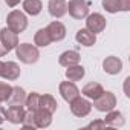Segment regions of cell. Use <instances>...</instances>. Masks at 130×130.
<instances>
[{"label":"cell","instance_id":"obj_15","mask_svg":"<svg viewBox=\"0 0 130 130\" xmlns=\"http://www.w3.org/2000/svg\"><path fill=\"white\" fill-rule=\"evenodd\" d=\"M75 40H77L80 44L89 47V46H93V44L96 43V34L90 32L87 28H83V29H78V31H77Z\"/></svg>","mask_w":130,"mask_h":130},{"label":"cell","instance_id":"obj_29","mask_svg":"<svg viewBox=\"0 0 130 130\" xmlns=\"http://www.w3.org/2000/svg\"><path fill=\"white\" fill-rule=\"evenodd\" d=\"M5 3H6L9 8H14V6H17V5L20 3V0H5Z\"/></svg>","mask_w":130,"mask_h":130},{"label":"cell","instance_id":"obj_12","mask_svg":"<svg viewBox=\"0 0 130 130\" xmlns=\"http://www.w3.org/2000/svg\"><path fill=\"white\" fill-rule=\"evenodd\" d=\"M25 107L19 106V104H12L11 107H8V110H5V116L9 122L12 124H22L23 116H25Z\"/></svg>","mask_w":130,"mask_h":130},{"label":"cell","instance_id":"obj_9","mask_svg":"<svg viewBox=\"0 0 130 130\" xmlns=\"http://www.w3.org/2000/svg\"><path fill=\"white\" fill-rule=\"evenodd\" d=\"M60 93H61L63 100L66 103H71L72 100L80 96V90H78V87L75 86L74 81H63V83H60Z\"/></svg>","mask_w":130,"mask_h":130},{"label":"cell","instance_id":"obj_27","mask_svg":"<svg viewBox=\"0 0 130 130\" xmlns=\"http://www.w3.org/2000/svg\"><path fill=\"white\" fill-rule=\"evenodd\" d=\"M22 125L26 127V128H35V121H34V112L32 110H26L25 112Z\"/></svg>","mask_w":130,"mask_h":130},{"label":"cell","instance_id":"obj_10","mask_svg":"<svg viewBox=\"0 0 130 130\" xmlns=\"http://www.w3.org/2000/svg\"><path fill=\"white\" fill-rule=\"evenodd\" d=\"M103 71L109 75H118L122 71V61L118 57L110 55V57L104 58V61H103Z\"/></svg>","mask_w":130,"mask_h":130},{"label":"cell","instance_id":"obj_6","mask_svg":"<svg viewBox=\"0 0 130 130\" xmlns=\"http://www.w3.org/2000/svg\"><path fill=\"white\" fill-rule=\"evenodd\" d=\"M106 25H107V22H106L104 15H101L100 12L87 14V17H86V28L93 34L103 32L106 29Z\"/></svg>","mask_w":130,"mask_h":130},{"label":"cell","instance_id":"obj_24","mask_svg":"<svg viewBox=\"0 0 130 130\" xmlns=\"http://www.w3.org/2000/svg\"><path fill=\"white\" fill-rule=\"evenodd\" d=\"M25 100H26V92L25 89H22L20 86H15L12 87V93H11V104H19V106H23L25 104Z\"/></svg>","mask_w":130,"mask_h":130},{"label":"cell","instance_id":"obj_20","mask_svg":"<svg viewBox=\"0 0 130 130\" xmlns=\"http://www.w3.org/2000/svg\"><path fill=\"white\" fill-rule=\"evenodd\" d=\"M34 43H35V46H38V47H46V46H49V44L52 43V38H51V35H49V32H47L46 28H41V29H38V31L35 32V35H34Z\"/></svg>","mask_w":130,"mask_h":130},{"label":"cell","instance_id":"obj_14","mask_svg":"<svg viewBox=\"0 0 130 130\" xmlns=\"http://www.w3.org/2000/svg\"><path fill=\"white\" fill-rule=\"evenodd\" d=\"M47 11L54 19H61L68 12V3L64 0H49Z\"/></svg>","mask_w":130,"mask_h":130},{"label":"cell","instance_id":"obj_23","mask_svg":"<svg viewBox=\"0 0 130 130\" xmlns=\"http://www.w3.org/2000/svg\"><path fill=\"white\" fill-rule=\"evenodd\" d=\"M57 107H58V103L52 95H40V107L38 109H44L49 113H54L57 110Z\"/></svg>","mask_w":130,"mask_h":130},{"label":"cell","instance_id":"obj_11","mask_svg":"<svg viewBox=\"0 0 130 130\" xmlns=\"http://www.w3.org/2000/svg\"><path fill=\"white\" fill-rule=\"evenodd\" d=\"M0 77L8 80V81H14L20 77V66L14 61H6L3 63L2 72H0Z\"/></svg>","mask_w":130,"mask_h":130},{"label":"cell","instance_id":"obj_25","mask_svg":"<svg viewBox=\"0 0 130 130\" xmlns=\"http://www.w3.org/2000/svg\"><path fill=\"white\" fill-rule=\"evenodd\" d=\"M25 106L28 107V110H32V112H35V110L40 107V93H37V92H32V93L26 95Z\"/></svg>","mask_w":130,"mask_h":130},{"label":"cell","instance_id":"obj_5","mask_svg":"<svg viewBox=\"0 0 130 130\" xmlns=\"http://www.w3.org/2000/svg\"><path fill=\"white\" fill-rule=\"evenodd\" d=\"M68 11H69L71 17H74L75 20H81V19L87 17L89 5L86 0H71L68 5Z\"/></svg>","mask_w":130,"mask_h":130},{"label":"cell","instance_id":"obj_19","mask_svg":"<svg viewBox=\"0 0 130 130\" xmlns=\"http://www.w3.org/2000/svg\"><path fill=\"white\" fill-rule=\"evenodd\" d=\"M107 115H106V118H104V122L109 125V127H122L124 125V122H125V119H124V115L121 113V112H118V110H109V112H106Z\"/></svg>","mask_w":130,"mask_h":130},{"label":"cell","instance_id":"obj_8","mask_svg":"<svg viewBox=\"0 0 130 130\" xmlns=\"http://www.w3.org/2000/svg\"><path fill=\"white\" fill-rule=\"evenodd\" d=\"M103 8L110 12V14H115V12H119V11H130V0H103Z\"/></svg>","mask_w":130,"mask_h":130},{"label":"cell","instance_id":"obj_16","mask_svg":"<svg viewBox=\"0 0 130 130\" xmlns=\"http://www.w3.org/2000/svg\"><path fill=\"white\" fill-rule=\"evenodd\" d=\"M34 121L37 128H46L52 124V113H49L44 109H37L34 112Z\"/></svg>","mask_w":130,"mask_h":130},{"label":"cell","instance_id":"obj_7","mask_svg":"<svg viewBox=\"0 0 130 130\" xmlns=\"http://www.w3.org/2000/svg\"><path fill=\"white\" fill-rule=\"evenodd\" d=\"M0 44L6 52L15 49V46L19 44V34L12 32L9 28H3L0 31Z\"/></svg>","mask_w":130,"mask_h":130},{"label":"cell","instance_id":"obj_4","mask_svg":"<svg viewBox=\"0 0 130 130\" xmlns=\"http://www.w3.org/2000/svg\"><path fill=\"white\" fill-rule=\"evenodd\" d=\"M71 112L78 116V118H84L90 113L92 110V103L87 100V98H81V96H77L75 100H72L71 103Z\"/></svg>","mask_w":130,"mask_h":130},{"label":"cell","instance_id":"obj_17","mask_svg":"<svg viewBox=\"0 0 130 130\" xmlns=\"http://www.w3.org/2000/svg\"><path fill=\"white\" fill-rule=\"evenodd\" d=\"M58 63L64 68H69V66H75V64L80 63V54L77 51H64L60 58H58Z\"/></svg>","mask_w":130,"mask_h":130},{"label":"cell","instance_id":"obj_31","mask_svg":"<svg viewBox=\"0 0 130 130\" xmlns=\"http://www.w3.org/2000/svg\"><path fill=\"white\" fill-rule=\"evenodd\" d=\"M5 54H8V52H6V51H5V49L2 47V44H0V57H3Z\"/></svg>","mask_w":130,"mask_h":130},{"label":"cell","instance_id":"obj_32","mask_svg":"<svg viewBox=\"0 0 130 130\" xmlns=\"http://www.w3.org/2000/svg\"><path fill=\"white\" fill-rule=\"evenodd\" d=\"M2 68H3V61H0V72H2Z\"/></svg>","mask_w":130,"mask_h":130},{"label":"cell","instance_id":"obj_22","mask_svg":"<svg viewBox=\"0 0 130 130\" xmlns=\"http://www.w3.org/2000/svg\"><path fill=\"white\" fill-rule=\"evenodd\" d=\"M86 75V71L83 66H80V64H75V66H69L68 71H66V78L69 81H80L83 77Z\"/></svg>","mask_w":130,"mask_h":130},{"label":"cell","instance_id":"obj_18","mask_svg":"<svg viewBox=\"0 0 130 130\" xmlns=\"http://www.w3.org/2000/svg\"><path fill=\"white\" fill-rule=\"evenodd\" d=\"M103 92H104L103 86H101L100 83H95V81L87 83V84L81 89V93H83L86 98H89V100H96Z\"/></svg>","mask_w":130,"mask_h":130},{"label":"cell","instance_id":"obj_2","mask_svg":"<svg viewBox=\"0 0 130 130\" xmlns=\"http://www.w3.org/2000/svg\"><path fill=\"white\" fill-rule=\"evenodd\" d=\"M6 23H8V28L12 32H15V34H20V32H23L28 28V19H26V15L22 11H17V9L11 11L8 14Z\"/></svg>","mask_w":130,"mask_h":130},{"label":"cell","instance_id":"obj_26","mask_svg":"<svg viewBox=\"0 0 130 130\" xmlns=\"http://www.w3.org/2000/svg\"><path fill=\"white\" fill-rule=\"evenodd\" d=\"M12 93V86H9L8 83L0 81V103H5L11 98Z\"/></svg>","mask_w":130,"mask_h":130},{"label":"cell","instance_id":"obj_13","mask_svg":"<svg viewBox=\"0 0 130 130\" xmlns=\"http://www.w3.org/2000/svg\"><path fill=\"white\" fill-rule=\"evenodd\" d=\"M47 32L52 38V41H61L64 37H66V26H64L61 22H51L47 25Z\"/></svg>","mask_w":130,"mask_h":130},{"label":"cell","instance_id":"obj_3","mask_svg":"<svg viewBox=\"0 0 130 130\" xmlns=\"http://www.w3.org/2000/svg\"><path fill=\"white\" fill-rule=\"evenodd\" d=\"M116 106V96L112 92H103L96 100H93V107L98 112H109L115 109Z\"/></svg>","mask_w":130,"mask_h":130},{"label":"cell","instance_id":"obj_30","mask_svg":"<svg viewBox=\"0 0 130 130\" xmlns=\"http://www.w3.org/2000/svg\"><path fill=\"white\" fill-rule=\"evenodd\" d=\"M6 119V116H5V110L0 107V124H3V121Z\"/></svg>","mask_w":130,"mask_h":130},{"label":"cell","instance_id":"obj_28","mask_svg":"<svg viewBox=\"0 0 130 130\" xmlns=\"http://www.w3.org/2000/svg\"><path fill=\"white\" fill-rule=\"evenodd\" d=\"M106 127H109L106 122H104V119L101 121V119H96V121H93V122H90L86 128H93V130H101V128H106Z\"/></svg>","mask_w":130,"mask_h":130},{"label":"cell","instance_id":"obj_21","mask_svg":"<svg viewBox=\"0 0 130 130\" xmlns=\"http://www.w3.org/2000/svg\"><path fill=\"white\" fill-rule=\"evenodd\" d=\"M23 9L29 15H38L43 9V3H41V0H25Z\"/></svg>","mask_w":130,"mask_h":130},{"label":"cell","instance_id":"obj_1","mask_svg":"<svg viewBox=\"0 0 130 130\" xmlns=\"http://www.w3.org/2000/svg\"><path fill=\"white\" fill-rule=\"evenodd\" d=\"M15 55L17 58L25 63V64H34L37 63L38 57H40V52H38V47L31 44V43H22V44H17L15 46Z\"/></svg>","mask_w":130,"mask_h":130}]
</instances>
